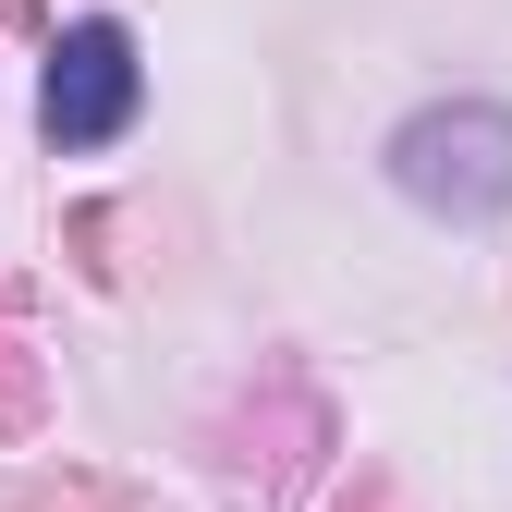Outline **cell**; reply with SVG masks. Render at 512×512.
I'll list each match as a JSON object with an SVG mask.
<instances>
[{
    "label": "cell",
    "instance_id": "obj_2",
    "mask_svg": "<svg viewBox=\"0 0 512 512\" xmlns=\"http://www.w3.org/2000/svg\"><path fill=\"white\" fill-rule=\"evenodd\" d=\"M135 110H147V61H135V37L110 13L49 37V74H37V135L49 147H110Z\"/></svg>",
    "mask_w": 512,
    "mask_h": 512
},
{
    "label": "cell",
    "instance_id": "obj_1",
    "mask_svg": "<svg viewBox=\"0 0 512 512\" xmlns=\"http://www.w3.org/2000/svg\"><path fill=\"white\" fill-rule=\"evenodd\" d=\"M391 183L439 220H500L512 208V110L500 98H452V110H415L391 135Z\"/></svg>",
    "mask_w": 512,
    "mask_h": 512
}]
</instances>
